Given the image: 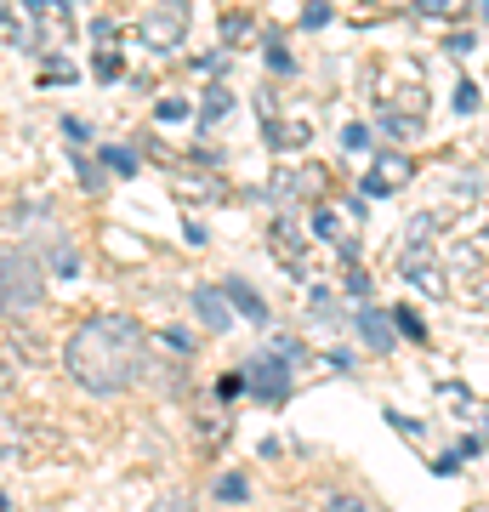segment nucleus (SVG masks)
<instances>
[{
	"instance_id": "obj_32",
	"label": "nucleus",
	"mask_w": 489,
	"mask_h": 512,
	"mask_svg": "<svg viewBox=\"0 0 489 512\" xmlns=\"http://www.w3.org/2000/svg\"><path fill=\"white\" fill-rule=\"evenodd\" d=\"M302 23H308V29H325V23H330V6H308V12H302Z\"/></svg>"
},
{
	"instance_id": "obj_12",
	"label": "nucleus",
	"mask_w": 489,
	"mask_h": 512,
	"mask_svg": "<svg viewBox=\"0 0 489 512\" xmlns=\"http://www.w3.org/2000/svg\"><path fill=\"white\" fill-rule=\"evenodd\" d=\"M194 313H200L211 330H234V313H228L222 291H211V285H200V291H194Z\"/></svg>"
},
{
	"instance_id": "obj_11",
	"label": "nucleus",
	"mask_w": 489,
	"mask_h": 512,
	"mask_svg": "<svg viewBox=\"0 0 489 512\" xmlns=\"http://www.w3.org/2000/svg\"><path fill=\"white\" fill-rule=\"evenodd\" d=\"M29 456V427L12 410H0V461H23Z\"/></svg>"
},
{
	"instance_id": "obj_4",
	"label": "nucleus",
	"mask_w": 489,
	"mask_h": 512,
	"mask_svg": "<svg viewBox=\"0 0 489 512\" xmlns=\"http://www.w3.org/2000/svg\"><path fill=\"white\" fill-rule=\"evenodd\" d=\"M245 387H251L262 404H285L290 399V365L279 359V353H256L251 365H245Z\"/></svg>"
},
{
	"instance_id": "obj_34",
	"label": "nucleus",
	"mask_w": 489,
	"mask_h": 512,
	"mask_svg": "<svg viewBox=\"0 0 489 512\" xmlns=\"http://www.w3.org/2000/svg\"><path fill=\"white\" fill-rule=\"evenodd\" d=\"M268 63H273V69H279V74L290 69V52H285V46H279V40H273V46H268Z\"/></svg>"
},
{
	"instance_id": "obj_20",
	"label": "nucleus",
	"mask_w": 489,
	"mask_h": 512,
	"mask_svg": "<svg viewBox=\"0 0 489 512\" xmlns=\"http://www.w3.org/2000/svg\"><path fill=\"white\" fill-rule=\"evenodd\" d=\"M342 148H347V154H364V148H370V126H359V120L342 126Z\"/></svg>"
},
{
	"instance_id": "obj_35",
	"label": "nucleus",
	"mask_w": 489,
	"mask_h": 512,
	"mask_svg": "<svg viewBox=\"0 0 489 512\" xmlns=\"http://www.w3.org/2000/svg\"><path fill=\"white\" fill-rule=\"evenodd\" d=\"M160 512H194V501H188V495H165Z\"/></svg>"
},
{
	"instance_id": "obj_37",
	"label": "nucleus",
	"mask_w": 489,
	"mask_h": 512,
	"mask_svg": "<svg viewBox=\"0 0 489 512\" xmlns=\"http://www.w3.org/2000/svg\"><path fill=\"white\" fill-rule=\"evenodd\" d=\"M239 387H245V376H222V382H217V393H222V399H234Z\"/></svg>"
},
{
	"instance_id": "obj_24",
	"label": "nucleus",
	"mask_w": 489,
	"mask_h": 512,
	"mask_svg": "<svg viewBox=\"0 0 489 512\" xmlns=\"http://www.w3.org/2000/svg\"><path fill=\"white\" fill-rule=\"evenodd\" d=\"M342 285H347V296H359V302L370 296V274H364V268H347V279H342Z\"/></svg>"
},
{
	"instance_id": "obj_15",
	"label": "nucleus",
	"mask_w": 489,
	"mask_h": 512,
	"mask_svg": "<svg viewBox=\"0 0 489 512\" xmlns=\"http://www.w3.org/2000/svg\"><path fill=\"white\" fill-rule=\"evenodd\" d=\"M228 109H234V92L211 86V92H205V103H200V126H217V120H222Z\"/></svg>"
},
{
	"instance_id": "obj_39",
	"label": "nucleus",
	"mask_w": 489,
	"mask_h": 512,
	"mask_svg": "<svg viewBox=\"0 0 489 512\" xmlns=\"http://www.w3.org/2000/svg\"><path fill=\"white\" fill-rule=\"evenodd\" d=\"M484 439H489V404H484Z\"/></svg>"
},
{
	"instance_id": "obj_1",
	"label": "nucleus",
	"mask_w": 489,
	"mask_h": 512,
	"mask_svg": "<svg viewBox=\"0 0 489 512\" xmlns=\"http://www.w3.org/2000/svg\"><path fill=\"white\" fill-rule=\"evenodd\" d=\"M143 370H148L143 325L126 319V313H97L86 325H74V336L63 342V376L74 387L97 393V399H114V393L137 387Z\"/></svg>"
},
{
	"instance_id": "obj_8",
	"label": "nucleus",
	"mask_w": 489,
	"mask_h": 512,
	"mask_svg": "<svg viewBox=\"0 0 489 512\" xmlns=\"http://www.w3.org/2000/svg\"><path fill=\"white\" fill-rule=\"evenodd\" d=\"M353 330H359V342H364L370 353H393V313L359 308V313H353Z\"/></svg>"
},
{
	"instance_id": "obj_5",
	"label": "nucleus",
	"mask_w": 489,
	"mask_h": 512,
	"mask_svg": "<svg viewBox=\"0 0 489 512\" xmlns=\"http://www.w3.org/2000/svg\"><path fill=\"white\" fill-rule=\"evenodd\" d=\"M410 177H416V160H410V154H393V148H387V154H376V165L364 171V183H359V188L370 194V200H381V194L404 188Z\"/></svg>"
},
{
	"instance_id": "obj_22",
	"label": "nucleus",
	"mask_w": 489,
	"mask_h": 512,
	"mask_svg": "<svg viewBox=\"0 0 489 512\" xmlns=\"http://www.w3.org/2000/svg\"><path fill=\"white\" fill-rule=\"evenodd\" d=\"M336 228H342V222H336V211H330V205H319V211H313V234H319V239H342Z\"/></svg>"
},
{
	"instance_id": "obj_10",
	"label": "nucleus",
	"mask_w": 489,
	"mask_h": 512,
	"mask_svg": "<svg viewBox=\"0 0 489 512\" xmlns=\"http://www.w3.org/2000/svg\"><path fill=\"white\" fill-rule=\"evenodd\" d=\"M222 302H234V308L245 313L251 325H268V302H262V296L245 285V279H222Z\"/></svg>"
},
{
	"instance_id": "obj_25",
	"label": "nucleus",
	"mask_w": 489,
	"mask_h": 512,
	"mask_svg": "<svg viewBox=\"0 0 489 512\" xmlns=\"http://www.w3.org/2000/svg\"><path fill=\"white\" fill-rule=\"evenodd\" d=\"M455 109H461V114L478 109V86H472V80H461V86H455Z\"/></svg>"
},
{
	"instance_id": "obj_19",
	"label": "nucleus",
	"mask_w": 489,
	"mask_h": 512,
	"mask_svg": "<svg viewBox=\"0 0 489 512\" xmlns=\"http://www.w3.org/2000/svg\"><path fill=\"white\" fill-rule=\"evenodd\" d=\"M308 308H313V319H336V296H330L325 285H313V291H308Z\"/></svg>"
},
{
	"instance_id": "obj_7",
	"label": "nucleus",
	"mask_w": 489,
	"mask_h": 512,
	"mask_svg": "<svg viewBox=\"0 0 489 512\" xmlns=\"http://www.w3.org/2000/svg\"><path fill=\"white\" fill-rule=\"evenodd\" d=\"M319 188H325V171H319V165H285V171H273L268 194L296 200V194H319Z\"/></svg>"
},
{
	"instance_id": "obj_16",
	"label": "nucleus",
	"mask_w": 489,
	"mask_h": 512,
	"mask_svg": "<svg viewBox=\"0 0 489 512\" xmlns=\"http://www.w3.org/2000/svg\"><path fill=\"white\" fill-rule=\"evenodd\" d=\"M393 330H399V336H410V342H427V325H421L416 308H393Z\"/></svg>"
},
{
	"instance_id": "obj_36",
	"label": "nucleus",
	"mask_w": 489,
	"mask_h": 512,
	"mask_svg": "<svg viewBox=\"0 0 489 512\" xmlns=\"http://www.w3.org/2000/svg\"><path fill=\"white\" fill-rule=\"evenodd\" d=\"M444 52H455V57H467V52H472V35H450V40H444Z\"/></svg>"
},
{
	"instance_id": "obj_6",
	"label": "nucleus",
	"mask_w": 489,
	"mask_h": 512,
	"mask_svg": "<svg viewBox=\"0 0 489 512\" xmlns=\"http://www.w3.org/2000/svg\"><path fill=\"white\" fill-rule=\"evenodd\" d=\"M268 251L285 262V274H296V279H308V245H302V234H296V222H273L268 228Z\"/></svg>"
},
{
	"instance_id": "obj_21",
	"label": "nucleus",
	"mask_w": 489,
	"mask_h": 512,
	"mask_svg": "<svg viewBox=\"0 0 489 512\" xmlns=\"http://www.w3.org/2000/svg\"><path fill=\"white\" fill-rule=\"evenodd\" d=\"M91 74H97V80H120V74H126V63H120L114 52H97V63H91Z\"/></svg>"
},
{
	"instance_id": "obj_29",
	"label": "nucleus",
	"mask_w": 489,
	"mask_h": 512,
	"mask_svg": "<svg viewBox=\"0 0 489 512\" xmlns=\"http://www.w3.org/2000/svg\"><path fill=\"white\" fill-rule=\"evenodd\" d=\"M387 421H393L399 433H410V439H421V421H416V416H399V410H387Z\"/></svg>"
},
{
	"instance_id": "obj_17",
	"label": "nucleus",
	"mask_w": 489,
	"mask_h": 512,
	"mask_svg": "<svg viewBox=\"0 0 489 512\" xmlns=\"http://www.w3.org/2000/svg\"><path fill=\"white\" fill-rule=\"evenodd\" d=\"M381 131H387V137H421V120H410V114H393V109H381Z\"/></svg>"
},
{
	"instance_id": "obj_3",
	"label": "nucleus",
	"mask_w": 489,
	"mask_h": 512,
	"mask_svg": "<svg viewBox=\"0 0 489 512\" xmlns=\"http://www.w3.org/2000/svg\"><path fill=\"white\" fill-rule=\"evenodd\" d=\"M182 35H188V6H148L143 23H137V40H143L148 52H177Z\"/></svg>"
},
{
	"instance_id": "obj_2",
	"label": "nucleus",
	"mask_w": 489,
	"mask_h": 512,
	"mask_svg": "<svg viewBox=\"0 0 489 512\" xmlns=\"http://www.w3.org/2000/svg\"><path fill=\"white\" fill-rule=\"evenodd\" d=\"M46 302V268L18 245H0V319H29Z\"/></svg>"
},
{
	"instance_id": "obj_33",
	"label": "nucleus",
	"mask_w": 489,
	"mask_h": 512,
	"mask_svg": "<svg viewBox=\"0 0 489 512\" xmlns=\"http://www.w3.org/2000/svg\"><path fill=\"white\" fill-rule=\"evenodd\" d=\"M484 444H489V439H478V433H472V439L455 444V456H484Z\"/></svg>"
},
{
	"instance_id": "obj_18",
	"label": "nucleus",
	"mask_w": 489,
	"mask_h": 512,
	"mask_svg": "<svg viewBox=\"0 0 489 512\" xmlns=\"http://www.w3.org/2000/svg\"><path fill=\"white\" fill-rule=\"evenodd\" d=\"M211 495H217V501H245V495H251V484H245L239 473H222L217 484H211Z\"/></svg>"
},
{
	"instance_id": "obj_27",
	"label": "nucleus",
	"mask_w": 489,
	"mask_h": 512,
	"mask_svg": "<svg viewBox=\"0 0 489 512\" xmlns=\"http://www.w3.org/2000/svg\"><path fill=\"white\" fill-rule=\"evenodd\" d=\"M325 512H370V507H364L359 495H330V507H325Z\"/></svg>"
},
{
	"instance_id": "obj_30",
	"label": "nucleus",
	"mask_w": 489,
	"mask_h": 512,
	"mask_svg": "<svg viewBox=\"0 0 489 512\" xmlns=\"http://www.w3.org/2000/svg\"><path fill=\"white\" fill-rule=\"evenodd\" d=\"M427 467H433L438 478H450L455 467H461V456H455V450H444V456H438V461H427Z\"/></svg>"
},
{
	"instance_id": "obj_13",
	"label": "nucleus",
	"mask_w": 489,
	"mask_h": 512,
	"mask_svg": "<svg viewBox=\"0 0 489 512\" xmlns=\"http://www.w3.org/2000/svg\"><path fill=\"white\" fill-rule=\"evenodd\" d=\"M444 234V217L438 211H421V217H410V234H404V251H427L433 239Z\"/></svg>"
},
{
	"instance_id": "obj_9",
	"label": "nucleus",
	"mask_w": 489,
	"mask_h": 512,
	"mask_svg": "<svg viewBox=\"0 0 489 512\" xmlns=\"http://www.w3.org/2000/svg\"><path fill=\"white\" fill-rule=\"evenodd\" d=\"M399 268H404L410 279H416V285H421L427 296H444V291H450V274H444V268H438V262H433L427 251H399Z\"/></svg>"
},
{
	"instance_id": "obj_14",
	"label": "nucleus",
	"mask_w": 489,
	"mask_h": 512,
	"mask_svg": "<svg viewBox=\"0 0 489 512\" xmlns=\"http://www.w3.org/2000/svg\"><path fill=\"white\" fill-rule=\"evenodd\" d=\"M273 148H302L308 143V120H268Z\"/></svg>"
},
{
	"instance_id": "obj_28",
	"label": "nucleus",
	"mask_w": 489,
	"mask_h": 512,
	"mask_svg": "<svg viewBox=\"0 0 489 512\" xmlns=\"http://www.w3.org/2000/svg\"><path fill=\"white\" fill-rule=\"evenodd\" d=\"M160 120H182V114H188V103H182V97H160Z\"/></svg>"
},
{
	"instance_id": "obj_23",
	"label": "nucleus",
	"mask_w": 489,
	"mask_h": 512,
	"mask_svg": "<svg viewBox=\"0 0 489 512\" xmlns=\"http://www.w3.org/2000/svg\"><path fill=\"white\" fill-rule=\"evenodd\" d=\"M103 160H109L120 177H131V171H137V154H131V148H103Z\"/></svg>"
},
{
	"instance_id": "obj_26",
	"label": "nucleus",
	"mask_w": 489,
	"mask_h": 512,
	"mask_svg": "<svg viewBox=\"0 0 489 512\" xmlns=\"http://www.w3.org/2000/svg\"><path fill=\"white\" fill-rule=\"evenodd\" d=\"M18 387V365H12V353H0V393H12Z\"/></svg>"
},
{
	"instance_id": "obj_38",
	"label": "nucleus",
	"mask_w": 489,
	"mask_h": 512,
	"mask_svg": "<svg viewBox=\"0 0 489 512\" xmlns=\"http://www.w3.org/2000/svg\"><path fill=\"white\" fill-rule=\"evenodd\" d=\"M472 12H478V18H484V23H489V0H478V6H472Z\"/></svg>"
},
{
	"instance_id": "obj_31",
	"label": "nucleus",
	"mask_w": 489,
	"mask_h": 512,
	"mask_svg": "<svg viewBox=\"0 0 489 512\" xmlns=\"http://www.w3.org/2000/svg\"><path fill=\"white\" fill-rule=\"evenodd\" d=\"M416 18H450V6L444 0H416Z\"/></svg>"
}]
</instances>
